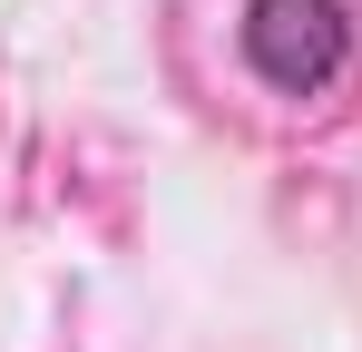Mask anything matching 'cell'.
I'll list each match as a JSON object with an SVG mask.
<instances>
[{
    "label": "cell",
    "instance_id": "6da1fadb",
    "mask_svg": "<svg viewBox=\"0 0 362 352\" xmlns=\"http://www.w3.org/2000/svg\"><path fill=\"white\" fill-rule=\"evenodd\" d=\"M235 49L274 98H323L353 69V0H245Z\"/></svg>",
    "mask_w": 362,
    "mask_h": 352
}]
</instances>
